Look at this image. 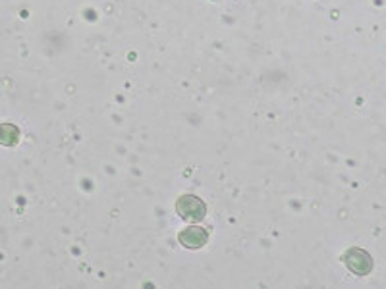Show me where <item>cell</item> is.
<instances>
[{
    "instance_id": "obj_1",
    "label": "cell",
    "mask_w": 386,
    "mask_h": 289,
    "mask_svg": "<svg viewBox=\"0 0 386 289\" xmlns=\"http://www.w3.org/2000/svg\"><path fill=\"white\" fill-rule=\"evenodd\" d=\"M176 212L182 220L201 222L207 216V204L195 195H182L176 201Z\"/></svg>"
},
{
    "instance_id": "obj_2",
    "label": "cell",
    "mask_w": 386,
    "mask_h": 289,
    "mask_svg": "<svg viewBox=\"0 0 386 289\" xmlns=\"http://www.w3.org/2000/svg\"><path fill=\"white\" fill-rule=\"evenodd\" d=\"M344 262L350 272L357 276L371 274L373 270V259L371 254L363 251V249H350L348 253L344 254Z\"/></svg>"
},
{
    "instance_id": "obj_3",
    "label": "cell",
    "mask_w": 386,
    "mask_h": 289,
    "mask_svg": "<svg viewBox=\"0 0 386 289\" xmlns=\"http://www.w3.org/2000/svg\"><path fill=\"white\" fill-rule=\"evenodd\" d=\"M178 241H180V245L186 247V249L195 251V249L205 247V243L209 241V233H207V230L201 228V226H190V228H186V230L180 231Z\"/></svg>"
},
{
    "instance_id": "obj_4",
    "label": "cell",
    "mask_w": 386,
    "mask_h": 289,
    "mask_svg": "<svg viewBox=\"0 0 386 289\" xmlns=\"http://www.w3.org/2000/svg\"><path fill=\"white\" fill-rule=\"evenodd\" d=\"M20 139V130L12 123H2L0 125V144L4 147H14Z\"/></svg>"
}]
</instances>
